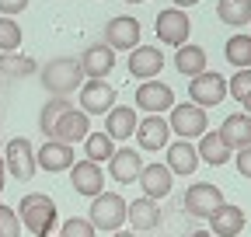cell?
<instances>
[{
	"label": "cell",
	"instance_id": "2",
	"mask_svg": "<svg viewBox=\"0 0 251 237\" xmlns=\"http://www.w3.org/2000/svg\"><path fill=\"white\" fill-rule=\"evenodd\" d=\"M18 216H21L25 230H31L35 237H49L52 227H56V202L42 192H28L18 202Z\"/></svg>",
	"mask_w": 251,
	"mask_h": 237
},
{
	"label": "cell",
	"instance_id": "33",
	"mask_svg": "<svg viewBox=\"0 0 251 237\" xmlns=\"http://www.w3.org/2000/svg\"><path fill=\"white\" fill-rule=\"evenodd\" d=\"M0 237H21V216L14 206H0Z\"/></svg>",
	"mask_w": 251,
	"mask_h": 237
},
{
	"label": "cell",
	"instance_id": "15",
	"mask_svg": "<svg viewBox=\"0 0 251 237\" xmlns=\"http://www.w3.org/2000/svg\"><path fill=\"white\" fill-rule=\"evenodd\" d=\"M216 133H220V140L230 146V154H234V150H248V146H251V115H248V112L227 115L224 126H220Z\"/></svg>",
	"mask_w": 251,
	"mask_h": 237
},
{
	"label": "cell",
	"instance_id": "40",
	"mask_svg": "<svg viewBox=\"0 0 251 237\" xmlns=\"http://www.w3.org/2000/svg\"><path fill=\"white\" fill-rule=\"evenodd\" d=\"M188 237H213L209 230H196V234H188Z\"/></svg>",
	"mask_w": 251,
	"mask_h": 237
},
{
	"label": "cell",
	"instance_id": "4",
	"mask_svg": "<svg viewBox=\"0 0 251 237\" xmlns=\"http://www.w3.org/2000/svg\"><path fill=\"white\" fill-rule=\"evenodd\" d=\"M153 32H157V39H161L164 46L181 49V46L188 42L192 21H188V14H185L181 7H168V11H161V14H157V21H153Z\"/></svg>",
	"mask_w": 251,
	"mask_h": 237
},
{
	"label": "cell",
	"instance_id": "17",
	"mask_svg": "<svg viewBox=\"0 0 251 237\" xmlns=\"http://www.w3.org/2000/svg\"><path fill=\"white\" fill-rule=\"evenodd\" d=\"M129 73L133 77H140V80H153L157 73L164 70V52L161 49H153V46H136L133 52H129Z\"/></svg>",
	"mask_w": 251,
	"mask_h": 237
},
{
	"label": "cell",
	"instance_id": "26",
	"mask_svg": "<svg viewBox=\"0 0 251 237\" xmlns=\"http://www.w3.org/2000/svg\"><path fill=\"white\" fill-rule=\"evenodd\" d=\"M126 220H129L136 230H153L157 223H161V206L143 195V199L129 202V213H126Z\"/></svg>",
	"mask_w": 251,
	"mask_h": 237
},
{
	"label": "cell",
	"instance_id": "19",
	"mask_svg": "<svg viewBox=\"0 0 251 237\" xmlns=\"http://www.w3.org/2000/svg\"><path fill=\"white\" fill-rule=\"evenodd\" d=\"M241 230H244V210L234 206V202H224L209 216V234L213 237H237Z\"/></svg>",
	"mask_w": 251,
	"mask_h": 237
},
{
	"label": "cell",
	"instance_id": "25",
	"mask_svg": "<svg viewBox=\"0 0 251 237\" xmlns=\"http://www.w3.org/2000/svg\"><path fill=\"white\" fill-rule=\"evenodd\" d=\"M199 161H206V164H213V167H220V164H227L230 161V146L220 140V133L216 129H209V133H202L199 136Z\"/></svg>",
	"mask_w": 251,
	"mask_h": 237
},
{
	"label": "cell",
	"instance_id": "35",
	"mask_svg": "<svg viewBox=\"0 0 251 237\" xmlns=\"http://www.w3.org/2000/svg\"><path fill=\"white\" fill-rule=\"evenodd\" d=\"M59 237H94V223L91 220H80V216H70L67 223H63Z\"/></svg>",
	"mask_w": 251,
	"mask_h": 237
},
{
	"label": "cell",
	"instance_id": "29",
	"mask_svg": "<svg viewBox=\"0 0 251 237\" xmlns=\"http://www.w3.org/2000/svg\"><path fill=\"white\" fill-rule=\"evenodd\" d=\"M67 112H70V98H49V101L42 105V115H39V129H42L46 136H52L56 122H59Z\"/></svg>",
	"mask_w": 251,
	"mask_h": 237
},
{
	"label": "cell",
	"instance_id": "6",
	"mask_svg": "<svg viewBox=\"0 0 251 237\" xmlns=\"http://www.w3.org/2000/svg\"><path fill=\"white\" fill-rule=\"evenodd\" d=\"M220 206H224V189L220 185H209V182H196L192 189L185 192V213L188 216H202L209 220Z\"/></svg>",
	"mask_w": 251,
	"mask_h": 237
},
{
	"label": "cell",
	"instance_id": "16",
	"mask_svg": "<svg viewBox=\"0 0 251 237\" xmlns=\"http://www.w3.org/2000/svg\"><path fill=\"white\" fill-rule=\"evenodd\" d=\"M70 182H74V189L80 195H91V199H98L105 192V174H101V167L94 161H77L70 167Z\"/></svg>",
	"mask_w": 251,
	"mask_h": 237
},
{
	"label": "cell",
	"instance_id": "13",
	"mask_svg": "<svg viewBox=\"0 0 251 237\" xmlns=\"http://www.w3.org/2000/svg\"><path fill=\"white\" fill-rule=\"evenodd\" d=\"M91 136V115L87 112H80V108H70L67 115L56 122V129H52V136L49 140H59V143H77V140H87Z\"/></svg>",
	"mask_w": 251,
	"mask_h": 237
},
{
	"label": "cell",
	"instance_id": "30",
	"mask_svg": "<svg viewBox=\"0 0 251 237\" xmlns=\"http://www.w3.org/2000/svg\"><path fill=\"white\" fill-rule=\"evenodd\" d=\"M115 140L108 136V133H91L87 140H84V150H87V161H112V154H115V146H112Z\"/></svg>",
	"mask_w": 251,
	"mask_h": 237
},
{
	"label": "cell",
	"instance_id": "36",
	"mask_svg": "<svg viewBox=\"0 0 251 237\" xmlns=\"http://www.w3.org/2000/svg\"><path fill=\"white\" fill-rule=\"evenodd\" d=\"M28 7V0H0V14L4 18H14V14H21Z\"/></svg>",
	"mask_w": 251,
	"mask_h": 237
},
{
	"label": "cell",
	"instance_id": "31",
	"mask_svg": "<svg viewBox=\"0 0 251 237\" xmlns=\"http://www.w3.org/2000/svg\"><path fill=\"white\" fill-rule=\"evenodd\" d=\"M224 52L237 70H251V35H234Z\"/></svg>",
	"mask_w": 251,
	"mask_h": 237
},
{
	"label": "cell",
	"instance_id": "28",
	"mask_svg": "<svg viewBox=\"0 0 251 237\" xmlns=\"http://www.w3.org/2000/svg\"><path fill=\"white\" fill-rule=\"evenodd\" d=\"M216 18L224 24H234V28L251 24V0H220V4H216Z\"/></svg>",
	"mask_w": 251,
	"mask_h": 237
},
{
	"label": "cell",
	"instance_id": "5",
	"mask_svg": "<svg viewBox=\"0 0 251 237\" xmlns=\"http://www.w3.org/2000/svg\"><path fill=\"white\" fill-rule=\"evenodd\" d=\"M168 126L171 133H178V140H199L209 129V118H206V108L199 105H175Z\"/></svg>",
	"mask_w": 251,
	"mask_h": 237
},
{
	"label": "cell",
	"instance_id": "12",
	"mask_svg": "<svg viewBox=\"0 0 251 237\" xmlns=\"http://www.w3.org/2000/svg\"><path fill=\"white\" fill-rule=\"evenodd\" d=\"M105 42L112 49H136L140 46V21L129 14H119L105 24Z\"/></svg>",
	"mask_w": 251,
	"mask_h": 237
},
{
	"label": "cell",
	"instance_id": "7",
	"mask_svg": "<svg viewBox=\"0 0 251 237\" xmlns=\"http://www.w3.org/2000/svg\"><path fill=\"white\" fill-rule=\"evenodd\" d=\"M4 164H7V171L14 174V182H31V178H35V171H39L35 146H31L25 136L11 140V143H7V154H4Z\"/></svg>",
	"mask_w": 251,
	"mask_h": 237
},
{
	"label": "cell",
	"instance_id": "43",
	"mask_svg": "<svg viewBox=\"0 0 251 237\" xmlns=\"http://www.w3.org/2000/svg\"><path fill=\"white\" fill-rule=\"evenodd\" d=\"M126 4H143V0H126Z\"/></svg>",
	"mask_w": 251,
	"mask_h": 237
},
{
	"label": "cell",
	"instance_id": "24",
	"mask_svg": "<svg viewBox=\"0 0 251 237\" xmlns=\"http://www.w3.org/2000/svg\"><path fill=\"white\" fill-rule=\"evenodd\" d=\"M175 70L181 77H199L206 73V49L202 46H192V42H185L181 49H175Z\"/></svg>",
	"mask_w": 251,
	"mask_h": 237
},
{
	"label": "cell",
	"instance_id": "32",
	"mask_svg": "<svg viewBox=\"0 0 251 237\" xmlns=\"http://www.w3.org/2000/svg\"><path fill=\"white\" fill-rule=\"evenodd\" d=\"M18 46H21V24L14 18H0V49L18 52Z\"/></svg>",
	"mask_w": 251,
	"mask_h": 237
},
{
	"label": "cell",
	"instance_id": "34",
	"mask_svg": "<svg viewBox=\"0 0 251 237\" xmlns=\"http://www.w3.org/2000/svg\"><path fill=\"white\" fill-rule=\"evenodd\" d=\"M227 95H230L234 101H244V98L251 95V70H237V77L227 80Z\"/></svg>",
	"mask_w": 251,
	"mask_h": 237
},
{
	"label": "cell",
	"instance_id": "38",
	"mask_svg": "<svg viewBox=\"0 0 251 237\" xmlns=\"http://www.w3.org/2000/svg\"><path fill=\"white\" fill-rule=\"evenodd\" d=\"M4 178H7V164H4V157H0V192H4Z\"/></svg>",
	"mask_w": 251,
	"mask_h": 237
},
{
	"label": "cell",
	"instance_id": "9",
	"mask_svg": "<svg viewBox=\"0 0 251 237\" xmlns=\"http://www.w3.org/2000/svg\"><path fill=\"white\" fill-rule=\"evenodd\" d=\"M112 108H115V87L108 80H84V87H80V112L108 115Z\"/></svg>",
	"mask_w": 251,
	"mask_h": 237
},
{
	"label": "cell",
	"instance_id": "8",
	"mask_svg": "<svg viewBox=\"0 0 251 237\" xmlns=\"http://www.w3.org/2000/svg\"><path fill=\"white\" fill-rule=\"evenodd\" d=\"M188 98H192V105H199V108L220 105V101L227 98V77H220L213 70L192 77V84H188Z\"/></svg>",
	"mask_w": 251,
	"mask_h": 237
},
{
	"label": "cell",
	"instance_id": "18",
	"mask_svg": "<svg viewBox=\"0 0 251 237\" xmlns=\"http://www.w3.org/2000/svg\"><path fill=\"white\" fill-rule=\"evenodd\" d=\"M168 136H171L168 118H161V115H147V118H140L136 140H140L143 150H164V146H168Z\"/></svg>",
	"mask_w": 251,
	"mask_h": 237
},
{
	"label": "cell",
	"instance_id": "39",
	"mask_svg": "<svg viewBox=\"0 0 251 237\" xmlns=\"http://www.w3.org/2000/svg\"><path fill=\"white\" fill-rule=\"evenodd\" d=\"M192 4H199V0H175V7H181V11H185V7H192Z\"/></svg>",
	"mask_w": 251,
	"mask_h": 237
},
{
	"label": "cell",
	"instance_id": "10",
	"mask_svg": "<svg viewBox=\"0 0 251 237\" xmlns=\"http://www.w3.org/2000/svg\"><path fill=\"white\" fill-rule=\"evenodd\" d=\"M136 108H143L147 115H161L175 108V91L161 80H143L136 87Z\"/></svg>",
	"mask_w": 251,
	"mask_h": 237
},
{
	"label": "cell",
	"instance_id": "23",
	"mask_svg": "<svg viewBox=\"0 0 251 237\" xmlns=\"http://www.w3.org/2000/svg\"><path fill=\"white\" fill-rule=\"evenodd\" d=\"M199 164H202L199 150L188 140H178V143L168 146V167H171V174H192Z\"/></svg>",
	"mask_w": 251,
	"mask_h": 237
},
{
	"label": "cell",
	"instance_id": "41",
	"mask_svg": "<svg viewBox=\"0 0 251 237\" xmlns=\"http://www.w3.org/2000/svg\"><path fill=\"white\" fill-rule=\"evenodd\" d=\"M241 105H244V108H248V115H251V95H248V98H244Z\"/></svg>",
	"mask_w": 251,
	"mask_h": 237
},
{
	"label": "cell",
	"instance_id": "20",
	"mask_svg": "<svg viewBox=\"0 0 251 237\" xmlns=\"http://www.w3.org/2000/svg\"><path fill=\"white\" fill-rule=\"evenodd\" d=\"M171 167L168 164H143V174H140V189H143V195L147 199H164L168 192H171Z\"/></svg>",
	"mask_w": 251,
	"mask_h": 237
},
{
	"label": "cell",
	"instance_id": "1",
	"mask_svg": "<svg viewBox=\"0 0 251 237\" xmlns=\"http://www.w3.org/2000/svg\"><path fill=\"white\" fill-rule=\"evenodd\" d=\"M39 80H42V91H49L52 98H67L70 91H80L87 77H84L80 59H74V56H56V59H49V63L42 67Z\"/></svg>",
	"mask_w": 251,
	"mask_h": 237
},
{
	"label": "cell",
	"instance_id": "3",
	"mask_svg": "<svg viewBox=\"0 0 251 237\" xmlns=\"http://www.w3.org/2000/svg\"><path fill=\"white\" fill-rule=\"evenodd\" d=\"M126 213H129V206L119 192H101L98 199H91V213L87 220L94 223V230H108L115 234L122 223H126Z\"/></svg>",
	"mask_w": 251,
	"mask_h": 237
},
{
	"label": "cell",
	"instance_id": "21",
	"mask_svg": "<svg viewBox=\"0 0 251 237\" xmlns=\"http://www.w3.org/2000/svg\"><path fill=\"white\" fill-rule=\"evenodd\" d=\"M108 167H112V178H115L119 185L140 182V174H143V161H140V154H136V150H129V146L115 150V154H112V161H108Z\"/></svg>",
	"mask_w": 251,
	"mask_h": 237
},
{
	"label": "cell",
	"instance_id": "11",
	"mask_svg": "<svg viewBox=\"0 0 251 237\" xmlns=\"http://www.w3.org/2000/svg\"><path fill=\"white\" fill-rule=\"evenodd\" d=\"M80 67H84V77H87V80H105V77L112 73V67H115V49H112L108 42L87 46L84 56H80Z\"/></svg>",
	"mask_w": 251,
	"mask_h": 237
},
{
	"label": "cell",
	"instance_id": "42",
	"mask_svg": "<svg viewBox=\"0 0 251 237\" xmlns=\"http://www.w3.org/2000/svg\"><path fill=\"white\" fill-rule=\"evenodd\" d=\"M112 237H136V234H122V230H115V234H112Z\"/></svg>",
	"mask_w": 251,
	"mask_h": 237
},
{
	"label": "cell",
	"instance_id": "27",
	"mask_svg": "<svg viewBox=\"0 0 251 237\" xmlns=\"http://www.w3.org/2000/svg\"><path fill=\"white\" fill-rule=\"evenodd\" d=\"M35 73H39V63L31 56H21V52H4L0 56V77L18 80V77H35Z\"/></svg>",
	"mask_w": 251,
	"mask_h": 237
},
{
	"label": "cell",
	"instance_id": "37",
	"mask_svg": "<svg viewBox=\"0 0 251 237\" xmlns=\"http://www.w3.org/2000/svg\"><path fill=\"white\" fill-rule=\"evenodd\" d=\"M237 171L244 178H251V146H248V150H237Z\"/></svg>",
	"mask_w": 251,
	"mask_h": 237
},
{
	"label": "cell",
	"instance_id": "22",
	"mask_svg": "<svg viewBox=\"0 0 251 237\" xmlns=\"http://www.w3.org/2000/svg\"><path fill=\"white\" fill-rule=\"evenodd\" d=\"M136 126H140V118L129 105H115L108 115H105V133L112 140H126V136H136Z\"/></svg>",
	"mask_w": 251,
	"mask_h": 237
},
{
	"label": "cell",
	"instance_id": "14",
	"mask_svg": "<svg viewBox=\"0 0 251 237\" xmlns=\"http://www.w3.org/2000/svg\"><path fill=\"white\" fill-rule=\"evenodd\" d=\"M35 161H39V167L42 171H70L74 164H77V157H74V146L70 143H59V140H46L42 143V150H35Z\"/></svg>",
	"mask_w": 251,
	"mask_h": 237
}]
</instances>
